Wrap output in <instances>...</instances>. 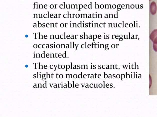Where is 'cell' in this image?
Returning a JSON list of instances; mask_svg holds the SVG:
<instances>
[{"mask_svg":"<svg viewBox=\"0 0 157 117\" xmlns=\"http://www.w3.org/2000/svg\"><path fill=\"white\" fill-rule=\"evenodd\" d=\"M150 38L153 43V49L157 52V29L154 30L150 35Z\"/></svg>","mask_w":157,"mask_h":117,"instance_id":"1","label":"cell"},{"mask_svg":"<svg viewBox=\"0 0 157 117\" xmlns=\"http://www.w3.org/2000/svg\"><path fill=\"white\" fill-rule=\"evenodd\" d=\"M157 10L156 4L155 2H153L151 3L150 6V11L151 14L155 15L156 13Z\"/></svg>","mask_w":157,"mask_h":117,"instance_id":"2","label":"cell"},{"mask_svg":"<svg viewBox=\"0 0 157 117\" xmlns=\"http://www.w3.org/2000/svg\"><path fill=\"white\" fill-rule=\"evenodd\" d=\"M46 84H47V82L46 81H45V83L43 85V88H47Z\"/></svg>","mask_w":157,"mask_h":117,"instance_id":"3","label":"cell"},{"mask_svg":"<svg viewBox=\"0 0 157 117\" xmlns=\"http://www.w3.org/2000/svg\"><path fill=\"white\" fill-rule=\"evenodd\" d=\"M47 78H50V74H48V72H47Z\"/></svg>","mask_w":157,"mask_h":117,"instance_id":"4","label":"cell"},{"mask_svg":"<svg viewBox=\"0 0 157 117\" xmlns=\"http://www.w3.org/2000/svg\"><path fill=\"white\" fill-rule=\"evenodd\" d=\"M38 88H42V84H38Z\"/></svg>","mask_w":157,"mask_h":117,"instance_id":"5","label":"cell"},{"mask_svg":"<svg viewBox=\"0 0 157 117\" xmlns=\"http://www.w3.org/2000/svg\"><path fill=\"white\" fill-rule=\"evenodd\" d=\"M39 69H43V66L42 65H40V63H39Z\"/></svg>","mask_w":157,"mask_h":117,"instance_id":"6","label":"cell"},{"mask_svg":"<svg viewBox=\"0 0 157 117\" xmlns=\"http://www.w3.org/2000/svg\"><path fill=\"white\" fill-rule=\"evenodd\" d=\"M63 76L62 74H60V75H59V77L60 78H63Z\"/></svg>","mask_w":157,"mask_h":117,"instance_id":"7","label":"cell"},{"mask_svg":"<svg viewBox=\"0 0 157 117\" xmlns=\"http://www.w3.org/2000/svg\"><path fill=\"white\" fill-rule=\"evenodd\" d=\"M70 67V66L69 65H66V68H67L66 71H67V69H69V68Z\"/></svg>","mask_w":157,"mask_h":117,"instance_id":"8","label":"cell"},{"mask_svg":"<svg viewBox=\"0 0 157 117\" xmlns=\"http://www.w3.org/2000/svg\"><path fill=\"white\" fill-rule=\"evenodd\" d=\"M61 67L62 69H64L65 68V66L64 65H62L61 66Z\"/></svg>","mask_w":157,"mask_h":117,"instance_id":"9","label":"cell"},{"mask_svg":"<svg viewBox=\"0 0 157 117\" xmlns=\"http://www.w3.org/2000/svg\"><path fill=\"white\" fill-rule=\"evenodd\" d=\"M71 87H72V85L71 84H68V87L71 88Z\"/></svg>","mask_w":157,"mask_h":117,"instance_id":"10","label":"cell"},{"mask_svg":"<svg viewBox=\"0 0 157 117\" xmlns=\"http://www.w3.org/2000/svg\"><path fill=\"white\" fill-rule=\"evenodd\" d=\"M66 78H69V74H66Z\"/></svg>","mask_w":157,"mask_h":117,"instance_id":"11","label":"cell"},{"mask_svg":"<svg viewBox=\"0 0 157 117\" xmlns=\"http://www.w3.org/2000/svg\"><path fill=\"white\" fill-rule=\"evenodd\" d=\"M45 54H42V55H41V57H42V58H44V57H45Z\"/></svg>","mask_w":157,"mask_h":117,"instance_id":"12","label":"cell"},{"mask_svg":"<svg viewBox=\"0 0 157 117\" xmlns=\"http://www.w3.org/2000/svg\"><path fill=\"white\" fill-rule=\"evenodd\" d=\"M77 77V75L76 74L74 75V78H76Z\"/></svg>","mask_w":157,"mask_h":117,"instance_id":"13","label":"cell"},{"mask_svg":"<svg viewBox=\"0 0 157 117\" xmlns=\"http://www.w3.org/2000/svg\"><path fill=\"white\" fill-rule=\"evenodd\" d=\"M102 87V85L101 84H99V87L100 88H101Z\"/></svg>","mask_w":157,"mask_h":117,"instance_id":"14","label":"cell"},{"mask_svg":"<svg viewBox=\"0 0 157 117\" xmlns=\"http://www.w3.org/2000/svg\"><path fill=\"white\" fill-rule=\"evenodd\" d=\"M59 77V75L58 74V73H57V74H56V78H58Z\"/></svg>","mask_w":157,"mask_h":117,"instance_id":"15","label":"cell"},{"mask_svg":"<svg viewBox=\"0 0 157 117\" xmlns=\"http://www.w3.org/2000/svg\"><path fill=\"white\" fill-rule=\"evenodd\" d=\"M37 58H39L40 57V54H37Z\"/></svg>","mask_w":157,"mask_h":117,"instance_id":"16","label":"cell"},{"mask_svg":"<svg viewBox=\"0 0 157 117\" xmlns=\"http://www.w3.org/2000/svg\"><path fill=\"white\" fill-rule=\"evenodd\" d=\"M58 66H59L58 69H61V66H60V65H59V64L58 65Z\"/></svg>","mask_w":157,"mask_h":117,"instance_id":"17","label":"cell"},{"mask_svg":"<svg viewBox=\"0 0 157 117\" xmlns=\"http://www.w3.org/2000/svg\"><path fill=\"white\" fill-rule=\"evenodd\" d=\"M120 77V76L118 74L117 76V78H119Z\"/></svg>","mask_w":157,"mask_h":117,"instance_id":"18","label":"cell"},{"mask_svg":"<svg viewBox=\"0 0 157 117\" xmlns=\"http://www.w3.org/2000/svg\"><path fill=\"white\" fill-rule=\"evenodd\" d=\"M51 58H53L54 57V54H51Z\"/></svg>","mask_w":157,"mask_h":117,"instance_id":"19","label":"cell"},{"mask_svg":"<svg viewBox=\"0 0 157 117\" xmlns=\"http://www.w3.org/2000/svg\"><path fill=\"white\" fill-rule=\"evenodd\" d=\"M47 67V65H45L44 66V68L45 69H47V68H45V67Z\"/></svg>","mask_w":157,"mask_h":117,"instance_id":"20","label":"cell"},{"mask_svg":"<svg viewBox=\"0 0 157 117\" xmlns=\"http://www.w3.org/2000/svg\"><path fill=\"white\" fill-rule=\"evenodd\" d=\"M57 66H58L57 65H56H56H54V67H55V70L54 71H55L56 70V67H57Z\"/></svg>","mask_w":157,"mask_h":117,"instance_id":"21","label":"cell"},{"mask_svg":"<svg viewBox=\"0 0 157 117\" xmlns=\"http://www.w3.org/2000/svg\"><path fill=\"white\" fill-rule=\"evenodd\" d=\"M37 47V45H34V48H36Z\"/></svg>","mask_w":157,"mask_h":117,"instance_id":"22","label":"cell"},{"mask_svg":"<svg viewBox=\"0 0 157 117\" xmlns=\"http://www.w3.org/2000/svg\"><path fill=\"white\" fill-rule=\"evenodd\" d=\"M107 74L105 75L104 76V78H107Z\"/></svg>","mask_w":157,"mask_h":117,"instance_id":"23","label":"cell"},{"mask_svg":"<svg viewBox=\"0 0 157 117\" xmlns=\"http://www.w3.org/2000/svg\"><path fill=\"white\" fill-rule=\"evenodd\" d=\"M72 75L71 74H70L69 75V78H72Z\"/></svg>","mask_w":157,"mask_h":117,"instance_id":"24","label":"cell"},{"mask_svg":"<svg viewBox=\"0 0 157 117\" xmlns=\"http://www.w3.org/2000/svg\"><path fill=\"white\" fill-rule=\"evenodd\" d=\"M65 56H66L65 54H63V57H64V58H65V57H66Z\"/></svg>","mask_w":157,"mask_h":117,"instance_id":"25","label":"cell"},{"mask_svg":"<svg viewBox=\"0 0 157 117\" xmlns=\"http://www.w3.org/2000/svg\"><path fill=\"white\" fill-rule=\"evenodd\" d=\"M45 79H46V78H43V77H42V80H43V81H44V80H45Z\"/></svg>","mask_w":157,"mask_h":117,"instance_id":"26","label":"cell"},{"mask_svg":"<svg viewBox=\"0 0 157 117\" xmlns=\"http://www.w3.org/2000/svg\"><path fill=\"white\" fill-rule=\"evenodd\" d=\"M36 74H34V78H36Z\"/></svg>","mask_w":157,"mask_h":117,"instance_id":"27","label":"cell"},{"mask_svg":"<svg viewBox=\"0 0 157 117\" xmlns=\"http://www.w3.org/2000/svg\"><path fill=\"white\" fill-rule=\"evenodd\" d=\"M81 77H82V74L79 75H78V77H79V78H81Z\"/></svg>","mask_w":157,"mask_h":117,"instance_id":"28","label":"cell"},{"mask_svg":"<svg viewBox=\"0 0 157 117\" xmlns=\"http://www.w3.org/2000/svg\"><path fill=\"white\" fill-rule=\"evenodd\" d=\"M85 67V66L84 65H83L82 66V69H84Z\"/></svg>","mask_w":157,"mask_h":117,"instance_id":"29","label":"cell"},{"mask_svg":"<svg viewBox=\"0 0 157 117\" xmlns=\"http://www.w3.org/2000/svg\"><path fill=\"white\" fill-rule=\"evenodd\" d=\"M112 47L113 48H115V45H112Z\"/></svg>","mask_w":157,"mask_h":117,"instance_id":"30","label":"cell"},{"mask_svg":"<svg viewBox=\"0 0 157 117\" xmlns=\"http://www.w3.org/2000/svg\"><path fill=\"white\" fill-rule=\"evenodd\" d=\"M36 84H35V85H34V86H33L34 88H37V87H36Z\"/></svg>","mask_w":157,"mask_h":117,"instance_id":"31","label":"cell"},{"mask_svg":"<svg viewBox=\"0 0 157 117\" xmlns=\"http://www.w3.org/2000/svg\"><path fill=\"white\" fill-rule=\"evenodd\" d=\"M45 74H43L42 75V77H45Z\"/></svg>","mask_w":157,"mask_h":117,"instance_id":"32","label":"cell"},{"mask_svg":"<svg viewBox=\"0 0 157 117\" xmlns=\"http://www.w3.org/2000/svg\"><path fill=\"white\" fill-rule=\"evenodd\" d=\"M54 75L53 74V73H52V78H53V76Z\"/></svg>","mask_w":157,"mask_h":117,"instance_id":"33","label":"cell"},{"mask_svg":"<svg viewBox=\"0 0 157 117\" xmlns=\"http://www.w3.org/2000/svg\"><path fill=\"white\" fill-rule=\"evenodd\" d=\"M54 87L55 88L57 87V85H54Z\"/></svg>","mask_w":157,"mask_h":117,"instance_id":"34","label":"cell"},{"mask_svg":"<svg viewBox=\"0 0 157 117\" xmlns=\"http://www.w3.org/2000/svg\"><path fill=\"white\" fill-rule=\"evenodd\" d=\"M87 65H85V69H87Z\"/></svg>","mask_w":157,"mask_h":117,"instance_id":"35","label":"cell"},{"mask_svg":"<svg viewBox=\"0 0 157 117\" xmlns=\"http://www.w3.org/2000/svg\"><path fill=\"white\" fill-rule=\"evenodd\" d=\"M93 86V84H91V85H90V87H91V88H92V86Z\"/></svg>","mask_w":157,"mask_h":117,"instance_id":"36","label":"cell"},{"mask_svg":"<svg viewBox=\"0 0 157 117\" xmlns=\"http://www.w3.org/2000/svg\"><path fill=\"white\" fill-rule=\"evenodd\" d=\"M25 66H26V67L27 68L28 67V65H26Z\"/></svg>","mask_w":157,"mask_h":117,"instance_id":"37","label":"cell"},{"mask_svg":"<svg viewBox=\"0 0 157 117\" xmlns=\"http://www.w3.org/2000/svg\"><path fill=\"white\" fill-rule=\"evenodd\" d=\"M108 49H109L108 48H106L105 50H108Z\"/></svg>","mask_w":157,"mask_h":117,"instance_id":"38","label":"cell"},{"mask_svg":"<svg viewBox=\"0 0 157 117\" xmlns=\"http://www.w3.org/2000/svg\"></svg>","mask_w":157,"mask_h":117,"instance_id":"39","label":"cell"},{"mask_svg":"<svg viewBox=\"0 0 157 117\" xmlns=\"http://www.w3.org/2000/svg\"><path fill=\"white\" fill-rule=\"evenodd\" d=\"M151 0H149V1H151Z\"/></svg>","mask_w":157,"mask_h":117,"instance_id":"40","label":"cell"}]
</instances>
